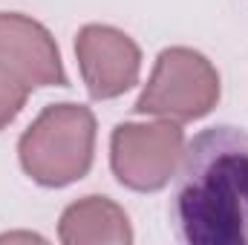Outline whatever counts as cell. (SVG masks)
I'll list each match as a JSON object with an SVG mask.
<instances>
[{
    "instance_id": "277c9868",
    "label": "cell",
    "mask_w": 248,
    "mask_h": 245,
    "mask_svg": "<svg viewBox=\"0 0 248 245\" xmlns=\"http://www.w3.org/2000/svg\"><path fill=\"white\" fill-rule=\"evenodd\" d=\"M219 101V72L202 52L187 46L165 49L147 87L136 101V113L170 122H193L208 116Z\"/></svg>"
},
{
    "instance_id": "5b68a950",
    "label": "cell",
    "mask_w": 248,
    "mask_h": 245,
    "mask_svg": "<svg viewBox=\"0 0 248 245\" xmlns=\"http://www.w3.org/2000/svg\"><path fill=\"white\" fill-rule=\"evenodd\" d=\"M185 153V133L170 119L153 124H119L110 138V165L130 190H159L173 179Z\"/></svg>"
},
{
    "instance_id": "8992f818",
    "label": "cell",
    "mask_w": 248,
    "mask_h": 245,
    "mask_svg": "<svg viewBox=\"0 0 248 245\" xmlns=\"http://www.w3.org/2000/svg\"><path fill=\"white\" fill-rule=\"evenodd\" d=\"M75 55L93 98H116L139 81L141 52L122 29L101 23L84 26L75 38Z\"/></svg>"
},
{
    "instance_id": "3957f363",
    "label": "cell",
    "mask_w": 248,
    "mask_h": 245,
    "mask_svg": "<svg viewBox=\"0 0 248 245\" xmlns=\"http://www.w3.org/2000/svg\"><path fill=\"white\" fill-rule=\"evenodd\" d=\"M66 72L52 35L32 17L0 12V130L15 122L35 87H63Z\"/></svg>"
},
{
    "instance_id": "52a82bcc",
    "label": "cell",
    "mask_w": 248,
    "mask_h": 245,
    "mask_svg": "<svg viewBox=\"0 0 248 245\" xmlns=\"http://www.w3.org/2000/svg\"><path fill=\"white\" fill-rule=\"evenodd\" d=\"M58 237L66 245H87V243H110L130 245L133 228L122 208L107 196H84L72 202L61 216Z\"/></svg>"
},
{
    "instance_id": "6da1fadb",
    "label": "cell",
    "mask_w": 248,
    "mask_h": 245,
    "mask_svg": "<svg viewBox=\"0 0 248 245\" xmlns=\"http://www.w3.org/2000/svg\"><path fill=\"white\" fill-rule=\"evenodd\" d=\"M170 216L182 243L248 245V130L219 124L187 144Z\"/></svg>"
},
{
    "instance_id": "7a4b0ae2",
    "label": "cell",
    "mask_w": 248,
    "mask_h": 245,
    "mask_svg": "<svg viewBox=\"0 0 248 245\" xmlns=\"http://www.w3.org/2000/svg\"><path fill=\"white\" fill-rule=\"evenodd\" d=\"M95 150V116L84 104H49L17 141L23 170L44 187L87 176Z\"/></svg>"
}]
</instances>
